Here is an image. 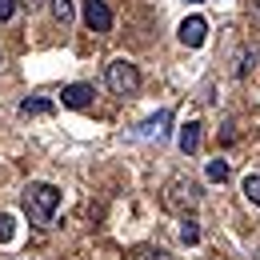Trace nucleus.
Here are the masks:
<instances>
[{
    "label": "nucleus",
    "instance_id": "1",
    "mask_svg": "<svg viewBox=\"0 0 260 260\" xmlns=\"http://www.w3.org/2000/svg\"><path fill=\"white\" fill-rule=\"evenodd\" d=\"M56 208H60V188L56 184H44V180H36L24 188V212H28V220L40 228L52 224V216H56Z\"/></svg>",
    "mask_w": 260,
    "mask_h": 260
},
{
    "label": "nucleus",
    "instance_id": "2",
    "mask_svg": "<svg viewBox=\"0 0 260 260\" xmlns=\"http://www.w3.org/2000/svg\"><path fill=\"white\" fill-rule=\"evenodd\" d=\"M196 204H200V184H196L192 176H172L164 184V208L168 212L188 216V208H196Z\"/></svg>",
    "mask_w": 260,
    "mask_h": 260
},
{
    "label": "nucleus",
    "instance_id": "3",
    "mask_svg": "<svg viewBox=\"0 0 260 260\" xmlns=\"http://www.w3.org/2000/svg\"><path fill=\"white\" fill-rule=\"evenodd\" d=\"M108 88L116 92V96H132L136 88H140V72H136V64L132 60H112L108 64Z\"/></svg>",
    "mask_w": 260,
    "mask_h": 260
},
{
    "label": "nucleus",
    "instance_id": "4",
    "mask_svg": "<svg viewBox=\"0 0 260 260\" xmlns=\"http://www.w3.org/2000/svg\"><path fill=\"white\" fill-rule=\"evenodd\" d=\"M84 24H88V32H108L112 28V8L104 0H84Z\"/></svg>",
    "mask_w": 260,
    "mask_h": 260
},
{
    "label": "nucleus",
    "instance_id": "5",
    "mask_svg": "<svg viewBox=\"0 0 260 260\" xmlns=\"http://www.w3.org/2000/svg\"><path fill=\"white\" fill-rule=\"evenodd\" d=\"M168 124H172V112H168V108H160L156 116H148V120L140 124V140H156V144H160V140H168Z\"/></svg>",
    "mask_w": 260,
    "mask_h": 260
},
{
    "label": "nucleus",
    "instance_id": "6",
    "mask_svg": "<svg viewBox=\"0 0 260 260\" xmlns=\"http://www.w3.org/2000/svg\"><path fill=\"white\" fill-rule=\"evenodd\" d=\"M92 100H96V88H92V84H68L64 92H60V104H64V108H92Z\"/></svg>",
    "mask_w": 260,
    "mask_h": 260
},
{
    "label": "nucleus",
    "instance_id": "7",
    "mask_svg": "<svg viewBox=\"0 0 260 260\" xmlns=\"http://www.w3.org/2000/svg\"><path fill=\"white\" fill-rule=\"evenodd\" d=\"M204 40H208V20H204V16H188V20L180 24V44L200 48Z\"/></svg>",
    "mask_w": 260,
    "mask_h": 260
},
{
    "label": "nucleus",
    "instance_id": "8",
    "mask_svg": "<svg viewBox=\"0 0 260 260\" xmlns=\"http://www.w3.org/2000/svg\"><path fill=\"white\" fill-rule=\"evenodd\" d=\"M200 140H204V124H200V120H188V124L180 128V136H176V144H180L184 156H192L196 148H200Z\"/></svg>",
    "mask_w": 260,
    "mask_h": 260
},
{
    "label": "nucleus",
    "instance_id": "9",
    "mask_svg": "<svg viewBox=\"0 0 260 260\" xmlns=\"http://www.w3.org/2000/svg\"><path fill=\"white\" fill-rule=\"evenodd\" d=\"M48 112H52V100L48 96H32V100L20 104V116H48Z\"/></svg>",
    "mask_w": 260,
    "mask_h": 260
},
{
    "label": "nucleus",
    "instance_id": "10",
    "mask_svg": "<svg viewBox=\"0 0 260 260\" xmlns=\"http://www.w3.org/2000/svg\"><path fill=\"white\" fill-rule=\"evenodd\" d=\"M180 240H184V244H200V224L184 216V220H180Z\"/></svg>",
    "mask_w": 260,
    "mask_h": 260
},
{
    "label": "nucleus",
    "instance_id": "11",
    "mask_svg": "<svg viewBox=\"0 0 260 260\" xmlns=\"http://www.w3.org/2000/svg\"><path fill=\"white\" fill-rule=\"evenodd\" d=\"M244 196L260 208V172H248V176H244Z\"/></svg>",
    "mask_w": 260,
    "mask_h": 260
},
{
    "label": "nucleus",
    "instance_id": "12",
    "mask_svg": "<svg viewBox=\"0 0 260 260\" xmlns=\"http://www.w3.org/2000/svg\"><path fill=\"white\" fill-rule=\"evenodd\" d=\"M52 16L60 24H72V0H52Z\"/></svg>",
    "mask_w": 260,
    "mask_h": 260
},
{
    "label": "nucleus",
    "instance_id": "13",
    "mask_svg": "<svg viewBox=\"0 0 260 260\" xmlns=\"http://www.w3.org/2000/svg\"><path fill=\"white\" fill-rule=\"evenodd\" d=\"M208 180H220V184H224L228 180V160H220V156L208 160Z\"/></svg>",
    "mask_w": 260,
    "mask_h": 260
},
{
    "label": "nucleus",
    "instance_id": "14",
    "mask_svg": "<svg viewBox=\"0 0 260 260\" xmlns=\"http://www.w3.org/2000/svg\"><path fill=\"white\" fill-rule=\"evenodd\" d=\"M132 260H172L168 252H160V248H136L132 252Z\"/></svg>",
    "mask_w": 260,
    "mask_h": 260
},
{
    "label": "nucleus",
    "instance_id": "15",
    "mask_svg": "<svg viewBox=\"0 0 260 260\" xmlns=\"http://www.w3.org/2000/svg\"><path fill=\"white\" fill-rule=\"evenodd\" d=\"M12 232H16L12 216H8V212H0V244H8V240H12Z\"/></svg>",
    "mask_w": 260,
    "mask_h": 260
},
{
    "label": "nucleus",
    "instance_id": "16",
    "mask_svg": "<svg viewBox=\"0 0 260 260\" xmlns=\"http://www.w3.org/2000/svg\"><path fill=\"white\" fill-rule=\"evenodd\" d=\"M12 12H16V0H0V24L12 20Z\"/></svg>",
    "mask_w": 260,
    "mask_h": 260
},
{
    "label": "nucleus",
    "instance_id": "17",
    "mask_svg": "<svg viewBox=\"0 0 260 260\" xmlns=\"http://www.w3.org/2000/svg\"><path fill=\"white\" fill-rule=\"evenodd\" d=\"M252 16H256V24H260V0H252Z\"/></svg>",
    "mask_w": 260,
    "mask_h": 260
},
{
    "label": "nucleus",
    "instance_id": "18",
    "mask_svg": "<svg viewBox=\"0 0 260 260\" xmlns=\"http://www.w3.org/2000/svg\"><path fill=\"white\" fill-rule=\"evenodd\" d=\"M0 64H4V52H0Z\"/></svg>",
    "mask_w": 260,
    "mask_h": 260
},
{
    "label": "nucleus",
    "instance_id": "19",
    "mask_svg": "<svg viewBox=\"0 0 260 260\" xmlns=\"http://www.w3.org/2000/svg\"><path fill=\"white\" fill-rule=\"evenodd\" d=\"M188 4H196V0H188Z\"/></svg>",
    "mask_w": 260,
    "mask_h": 260
}]
</instances>
